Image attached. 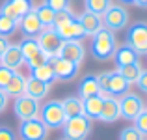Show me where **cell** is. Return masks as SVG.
Instances as JSON below:
<instances>
[{"label": "cell", "mask_w": 147, "mask_h": 140, "mask_svg": "<svg viewBox=\"0 0 147 140\" xmlns=\"http://www.w3.org/2000/svg\"><path fill=\"white\" fill-rule=\"evenodd\" d=\"M115 49H117V41H115V34L112 30H108L106 26L99 30L97 34L91 36V56L99 62H106V60H112Z\"/></svg>", "instance_id": "6da1fadb"}, {"label": "cell", "mask_w": 147, "mask_h": 140, "mask_svg": "<svg viewBox=\"0 0 147 140\" xmlns=\"http://www.w3.org/2000/svg\"><path fill=\"white\" fill-rule=\"evenodd\" d=\"M65 140H88L91 135V120H88L84 114L67 118L61 127Z\"/></svg>", "instance_id": "7a4b0ae2"}, {"label": "cell", "mask_w": 147, "mask_h": 140, "mask_svg": "<svg viewBox=\"0 0 147 140\" xmlns=\"http://www.w3.org/2000/svg\"><path fill=\"white\" fill-rule=\"evenodd\" d=\"M125 41V45H129L138 56H147V22L138 21L132 26H129Z\"/></svg>", "instance_id": "3957f363"}, {"label": "cell", "mask_w": 147, "mask_h": 140, "mask_svg": "<svg viewBox=\"0 0 147 140\" xmlns=\"http://www.w3.org/2000/svg\"><path fill=\"white\" fill-rule=\"evenodd\" d=\"M39 118L49 129H61L67 116H65L60 101H49L43 105V108H39Z\"/></svg>", "instance_id": "277c9868"}, {"label": "cell", "mask_w": 147, "mask_h": 140, "mask_svg": "<svg viewBox=\"0 0 147 140\" xmlns=\"http://www.w3.org/2000/svg\"><path fill=\"white\" fill-rule=\"evenodd\" d=\"M102 24L112 32H119L129 24V11L121 4H110L102 15Z\"/></svg>", "instance_id": "5b68a950"}, {"label": "cell", "mask_w": 147, "mask_h": 140, "mask_svg": "<svg viewBox=\"0 0 147 140\" xmlns=\"http://www.w3.org/2000/svg\"><path fill=\"white\" fill-rule=\"evenodd\" d=\"M19 137L22 140H47L49 127L41 122L39 116L30 120H22L19 123Z\"/></svg>", "instance_id": "8992f818"}, {"label": "cell", "mask_w": 147, "mask_h": 140, "mask_svg": "<svg viewBox=\"0 0 147 140\" xmlns=\"http://www.w3.org/2000/svg\"><path fill=\"white\" fill-rule=\"evenodd\" d=\"M119 108H121V118L127 122H134L140 116V112L145 108V103L138 93L127 92L125 95L119 97Z\"/></svg>", "instance_id": "52a82bcc"}, {"label": "cell", "mask_w": 147, "mask_h": 140, "mask_svg": "<svg viewBox=\"0 0 147 140\" xmlns=\"http://www.w3.org/2000/svg\"><path fill=\"white\" fill-rule=\"evenodd\" d=\"M49 64L52 65L54 69V75H56V80H63V82H71L78 77V71H80V65L75 64V62H69L65 58H50Z\"/></svg>", "instance_id": "ba28073f"}, {"label": "cell", "mask_w": 147, "mask_h": 140, "mask_svg": "<svg viewBox=\"0 0 147 140\" xmlns=\"http://www.w3.org/2000/svg\"><path fill=\"white\" fill-rule=\"evenodd\" d=\"M36 39H37V43H39L41 50H43V52L47 54L49 58H56V56H58V52H60L61 43H63V39L58 36V32L52 28V26L45 28L43 32H41L39 36L36 37Z\"/></svg>", "instance_id": "9c48e42d"}, {"label": "cell", "mask_w": 147, "mask_h": 140, "mask_svg": "<svg viewBox=\"0 0 147 140\" xmlns=\"http://www.w3.org/2000/svg\"><path fill=\"white\" fill-rule=\"evenodd\" d=\"M39 101L32 99V97H28L24 93V95L17 97V99L13 101V112L15 116H17L19 120H30V118H36V116H39Z\"/></svg>", "instance_id": "30bf717a"}, {"label": "cell", "mask_w": 147, "mask_h": 140, "mask_svg": "<svg viewBox=\"0 0 147 140\" xmlns=\"http://www.w3.org/2000/svg\"><path fill=\"white\" fill-rule=\"evenodd\" d=\"M34 0H4L0 6V13L11 17L13 21L19 22V19L24 17L28 11L34 10Z\"/></svg>", "instance_id": "8fae6325"}, {"label": "cell", "mask_w": 147, "mask_h": 140, "mask_svg": "<svg viewBox=\"0 0 147 140\" xmlns=\"http://www.w3.org/2000/svg\"><path fill=\"white\" fill-rule=\"evenodd\" d=\"M54 30L58 32V36H60L63 41H80V39H84V37H88L86 32H84V28H82V24L78 22L76 17H73L71 21L56 26Z\"/></svg>", "instance_id": "7c38bea8"}, {"label": "cell", "mask_w": 147, "mask_h": 140, "mask_svg": "<svg viewBox=\"0 0 147 140\" xmlns=\"http://www.w3.org/2000/svg\"><path fill=\"white\" fill-rule=\"evenodd\" d=\"M58 56L80 65L84 62V58H86V49H84V45L80 43V41H63L61 47H60Z\"/></svg>", "instance_id": "4fadbf2b"}, {"label": "cell", "mask_w": 147, "mask_h": 140, "mask_svg": "<svg viewBox=\"0 0 147 140\" xmlns=\"http://www.w3.org/2000/svg\"><path fill=\"white\" fill-rule=\"evenodd\" d=\"M121 118V108H119V99L112 95L102 97V110L99 114V120L102 123H114Z\"/></svg>", "instance_id": "5bb4252c"}, {"label": "cell", "mask_w": 147, "mask_h": 140, "mask_svg": "<svg viewBox=\"0 0 147 140\" xmlns=\"http://www.w3.org/2000/svg\"><path fill=\"white\" fill-rule=\"evenodd\" d=\"M19 26H21V32L24 34V37H37L41 32L45 30V26L39 22L36 11H28L24 17L19 19Z\"/></svg>", "instance_id": "9a60e30c"}, {"label": "cell", "mask_w": 147, "mask_h": 140, "mask_svg": "<svg viewBox=\"0 0 147 140\" xmlns=\"http://www.w3.org/2000/svg\"><path fill=\"white\" fill-rule=\"evenodd\" d=\"M22 64H24V58H22L21 47H19L17 43H7L6 50H4V54H2V58H0V65L17 71Z\"/></svg>", "instance_id": "2e32d148"}, {"label": "cell", "mask_w": 147, "mask_h": 140, "mask_svg": "<svg viewBox=\"0 0 147 140\" xmlns=\"http://www.w3.org/2000/svg\"><path fill=\"white\" fill-rule=\"evenodd\" d=\"M127 92H130V84L119 75V71H110L106 95H112V97H117V99H119V97L125 95Z\"/></svg>", "instance_id": "e0dca14e"}, {"label": "cell", "mask_w": 147, "mask_h": 140, "mask_svg": "<svg viewBox=\"0 0 147 140\" xmlns=\"http://www.w3.org/2000/svg\"><path fill=\"white\" fill-rule=\"evenodd\" d=\"M76 19H78V22L82 24L86 36H93V34H97L104 26L102 24V17L97 15V13H91V11H82Z\"/></svg>", "instance_id": "ac0fdd59"}, {"label": "cell", "mask_w": 147, "mask_h": 140, "mask_svg": "<svg viewBox=\"0 0 147 140\" xmlns=\"http://www.w3.org/2000/svg\"><path fill=\"white\" fill-rule=\"evenodd\" d=\"M95 95H102V93H100L97 75L82 77V80L78 82V97L80 99H88V97H95Z\"/></svg>", "instance_id": "d6986e66"}, {"label": "cell", "mask_w": 147, "mask_h": 140, "mask_svg": "<svg viewBox=\"0 0 147 140\" xmlns=\"http://www.w3.org/2000/svg\"><path fill=\"white\" fill-rule=\"evenodd\" d=\"M49 92H50V86H49V84H45V82H41V80L34 79L32 75L26 79L24 93L28 97H32V99H36V101H43L45 97L49 95Z\"/></svg>", "instance_id": "ffe728a7"}, {"label": "cell", "mask_w": 147, "mask_h": 140, "mask_svg": "<svg viewBox=\"0 0 147 140\" xmlns=\"http://www.w3.org/2000/svg\"><path fill=\"white\" fill-rule=\"evenodd\" d=\"M112 60H114L115 67L119 69V67H125V65H129V64L138 62V60H140V56H138V54L134 52L129 45H121V47H117V49H115Z\"/></svg>", "instance_id": "44dd1931"}, {"label": "cell", "mask_w": 147, "mask_h": 140, "mask_svg": "<svg viewBox=\"0 0 147 140\" xmlns=\"http://www.w3.org/2000/svg\"><path fill=\"white\" fill-rule=\"evenodd\" d=\"M102 97L104 95H95L82 99V114L88 120H99V114L102 110Z\"/></svg>", "instance_id": "7402d4cb"}, {"label": "cell", "mask_w": 147, "mask_h": 140, "mask_svg": "<svg viewBox=\"0 0 147 140\" xmlns=\"http://www.w3.org/2000/svg\"><path fill=\"white\" fill-rule=\"evenodd\" d=\"M24 88H26V77H22L21 73H15L13 79L7 82V86L4 88V92H6L7 97H13V99H17V97L24 95Z\"/></svg>", "instance_id": "603a6c76"}, {"label": "cell", "mask_w": 147, "mask_h": 140, "mask_svg": "<svg viewBox=\"0 0 147 140\" xmlns=\"http://www.w3.org/2000/svg\"><path fill=\"white\" fill-rule=\"evenodd\" d=\"M60 103H61V108H63L67 118L82 114V99H80L78 95H67L65 99H61Z\"/></svg>", "instance_id": "cb8c5ba5"}, {"label": "cell", "mask_w": 147, "mask_h": 140, "mask_svg": "<svg viewBox=\"0 0 147 140\" xmlns=\"http://www.w3.org/2000/svg\"><path fill=\"white\" fill-rule=\"evenodd\" d=\"M32 77L34 79H37V80H41V82H45V84H49V86H52L54 82H56V75H54V69H52V65L49 64H43V65H39V67H36V69H32Z\"/></svg>", "instance_id": "d4e9b609"}, {"label": "cell", "mask_w": 147, "mask_h": 140, "mask_svg": "<svg viewBox=\"0 0 147 140\" xmlns=\"http://www.w3.org/2000/svg\"><path fill=\"white\" fill-rule=\"evenodd\" d=\"M117 71H119V75H121L123 79H125L127 82H129L130 86H132V84H136V80H138V77L142 75L144 67H142L140 60H138V62H134V64H129V65H125V67H119Z\"/></svg>", "instance_id": "484cf974"}, {"label": "cell", "mask_w": 147, "mask_h": 140, "mask_svg": "<svg viewBox=\"0 0 147 140\" xmlns=\"http://www.w3.org/2000/svg\"><path fill=\"white\" fill-rule=\"evenodd\" d=\"M34 11H36V15H37V19H39V22L45 26V28L52 26L54 13H56L52 7H49L45 2H41V4H37V6H34Z\"/></svg>", "instance_id": "4316f807"}, {"label": "cell", "mask_w": 147, "mask_h": 140, "mask_svg": "<svg viewBox=\"0 0 147 140\" xmlns=\"http://www.w3.org/2000/svg\"><path fill=\"white\" fill-rule=\"evenodd\" d=\"M19 47H21V52H22L24 62L30 60L32 56H36L37 52H41V47H39V43H37L36 37H24V39L19 43Z\"/></svg>", "instance_id": "83f0119b"}, {"label": "cell", "mask_w": 147, "mask_h": 140, "mask_svg": "<svg viewBox=\"0 0 147 140\" xmlns=\"http://www.w3.org/2000/svg\"><path fill=\"white\" fill-rule=\"evenodd\" d=\"M17 26H19L17 21H13L11 17L0 13V37H6L7 39L9 36H13L17 32Z\"/></svg>", "instance_id": "f1b7e54d"}, {"label": "cell", "mask_w": 147, "mask_h": 140, "mask_svg": "<svg viewBox=\"0 0 147 140\" xmlns=\"http://www.w3.org/2000/svg\"><path fill=\"white\" fill-rule=\"evenodd\" d=\"M86 2V11H91V13H97L102 17L104 11L110 7V0H84Z\"/></svg>", "instance_id": "f546056e"}, {"label": "cell", "mask_w": 147, "mask_h": 140, "mask_svg": "<svg viewBox=\"0 0 147 140\" xmlns=\"http://www.w3.org/2000/svg\"><path fill=\"white\" fill-rule=\"evenodd\" d=\"M119 140H145V137L134 125H130V127H123V129H121V133H119Z\"/></svg>", "instance_id": "4dcf8cb0"}, {"label": "cell", "mask_w": 147, "mask_h": 140, "mask_svg": "<svg viewBox=\"0 0 147 140\" xmlns=\"http://www.w3.org/2000/svg\"><path fill=\"white\" fill-rule=\"evenodd\" d=\"M50 60V58L47 56V54L43 52V50H41V52H37L36 56H32L30 58V60H26L24 64L28 65V69L30 71H32V69H36V67H39V65H43V64H47V62Z\"/></svg>", "instance_id": "1f68e13d"}, {"label": "cell", "mask_w": 147, "mask_h": 140, "mask_svg": "<svg viewBox=\"0 0 147 140\" xmlns=\"http://www.w3.org/2000/svg\"><path fill=\"white\" fill-rule=\"evenodd\" d=\"M73 17H75V15H73V11H71V10L56 11V13H54V21H52V28H56V26H60V24H63V22L71 21Z\"/></svg>", "instance_id": "d6a6232c"}, {"label": "cell", "mask_w": 147, "mask_h": 140, "mask_svg": "<svg viewBox=\"0 0 147 140\" xmlns=\"http://www.w3.org/2000/svg\"><path fill=\"white\" fill-rule=\"evenodd\" d=\"M134 127H136L144 137H147V107L140 112V116L134 120Z\"/></svg>", "instance_id": "836d02e7"}, {"label": "cell", "mask_w": 147, "mask_h": 140, "mask_svg": "<svg viewBox=\"0 0 147 140\" xmlns=\"http://www.w3.org/2000/svg\"><path fill=\"white\" fill-rule=\"evenodd\" d=\"M15 73H17V71H13V69H9V67H4V65H0V90H4V88L7 86V82L13 79Z\"/></svg>", "instance_id": "e575fe53"}, {"label": "cell", "mask_w": 147, "mask_h": 140, "mask_svg": "<svg viewBox=\"0 0 147 140\" xmlns=\"http://www.w3.org/2000/svg\"><path fill=\"white\" fill-rule=\"evenodd\" d=\"M49 7H52L54 11H65L71 10V0H45Z\"/></svg>", "instance_id": "d590c367"}, {"label": "cell", "mask_w": 147, "mask_h": 140, "mask_svg": "<svg viewBox=\"0 0 147 140\" xmlns=\"http://www.w3.org/2000/svg\"><path fill=\"white\" fill-rule=\"evenodd\" d=\"M136 86L140 88V92L147 93V71H145V69L142 71V75L138 77V80H136Z\"/></svg>", "instance_id": "8d00e7d4"}, {"label": "cell", "mask_w": 147, "mask_h": 140, "mask_svg": "<svg viewBox=\"0 0 147 140\" xmlns=\"http://www.w3.org/2000/svg\"><path fill=\"white\" fill-rule=\"evenodd\" d=\"M0 140H15V133L9 127H0Z\"/></svg>", "instance_id": "74e56055"}, {"label": "cell", "mask_w": 147, "mask_h": 140, "mask_svg": "<svg viewBox=\"0 0 147 140\" xmlns=\"http://www.w3.org/2000/svg\"><path fill=\"white\" fill-rule=\"evenodd\" d=\"M7 101H9V97L6 95V92H4V90H0V114L7 108Z\"/></svg>", "instance_id": "f35d334b"}, {"label": "cell", "mask_w": 147, "mask_h": 140, "mask_svg": "<svg viewBox=\"0 0 147 140\" xmlns=\"http://www.w3.org/2000/svg\"><path fill=\"white\" fill-rule=\"evenodd\" d=\"M6 47H7V39H6V37H0V58H2V54H4V50H6Z\"/></svg>", "instance_id": "ab89813d"}, {"label": "cell", "mask_w": 147, "mask_h": 140, "mask_svg": "<svg viewBox=\"0 0 147 140\" xmlns=\"http://www.w3.org/2000/svg\"><path fill=\"white\" fill-rule=\"evenodd\" d=\"M134 6H138V7H147V0H134Z\"/></svg>", "instance_id": "60d3db41"}, {"label": "cell", "mask_w": 147, "mask_h": 140, "mask_svg": "<svg viewBox=\"0 0 147 140\" xmlns=\"http://www.w3.org/2000/svg\"><path fill=\"white\" fill-rule=\"evenodd\" d=\"M121 6H134V0H119Z\"/></svg>", "instance_id": "b9f144b4"}, {"label": "cell", "mask_w": 147, "mask_h": 140, "mask_svg": "<svg viewBox=\"0 0 147 140\" xmlns=\"http://www.w3.org/2000/svg\"><path fill=\"white\" fill-rule=\"evenodd\" d=\"M60 140H65V138H60Z\"/></svg>", "instance_id": "7bdbcfd3"}]
</instances>
